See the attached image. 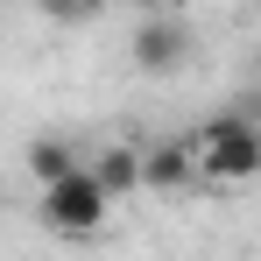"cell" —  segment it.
Segmentation results:
<instances>
[{"label":"cell","instance_id":"1","mask_svg":"<svg viewBox=\"0 0 261 261\" xmlns=\"http://www.w3.org/2000/svg\"><path fill=\"white\" fill-rule=\"evenodd\" d=\"M106 212H113V191H106L99 170H85V163L43 184V226L64 233V240H92V233L106 226Z\"/></svg>","mask_w":261,"mask_h":261},{"label":"cell","instance_id":"2","mask_svg":"<svg viewBox=\"0 0 261 261\" xmlns=\"http://www.w3.org/2000/svg\"><path fill=\"white\" fill-rule=\"evenodd\" d=\"M191 141H198V170L219 176V184H247V176H261V127L247 120V113H212Z\"/></svg>","mask_w":261,"mask_h":261},{"label":"cell","instance_id":"3","mask_svg":"<svg viewBox=\"0 0 261 261\" xmlns=\"http://www.w3.org/2000/svg\"><path fill=\"white\" fill-rule=\"evenodd\" d=\"M134 64L148 71V78H170V71H184V57H191V29L176 21L170 7H148V21L134 29Z\"/></svg>","mask_w":261,"mask_h":261},{"label":"cell","instance_id":"4","mask_svg":"<svg viewBox=\"0 0 261 261\" xmlns=\"http://www.w3.org/2000/svg\"><path fill=\"white\" fill-rule=\"evenodd\" d=\"M198 176V141H155L141 148V184L148 191H184Z\"/></svg>","mask_w":261,"mask_h":261},{"label":"cell","instance_id":"5","mask_svg":"<svg viewBox=\"0 0 261 261\" xmlns=\"http://www.w3.org/2000/svg\"><path fill=\"white\" fill-rule=\"evenodd\" d=\"M92 170H99V184L120 198V191H134V184H141V148H106Z\"/></svg>","mask_w":261,"mask_h":261},{"label":"cell","instance_id":"6","mask_svg":"<svg viewBox=\"0 0 261 261\" xmlns=\"http://www.w3.org/2000/svg\"><path fill=\"white\" fill-rule=\"evenodd\" d=\"M64 170H78V155H71V141H29V176L36 184H49V176H64Z\"/></svg>","mask_w":261,"mask_h":261},{"label":"cell","instance_id":"7","mask_svg":"<svg viewBox=\"0 0 261 261\" xmlns=\"http://www.w3.org/2000/svg\"><path fill=\"white\" fill-rule=\"evenodd\" d=\"M36 7H43L49 21H92L99 14V0H36Z\"/></svg>","mask_w":261,"mask_h":261},{"label":"cell","instance_id":"8","mask_svg":"<svg viewBox=\"0 0 261 261\" xmlns=\"http://www.w3.org/2000/svg\"><path fill=\"white\" fill-rule=\"evenodd\" d=\"M254 7H261V0H254Z\"/></svg>","mask_w":261,"mask_h":261}]
</instances>
